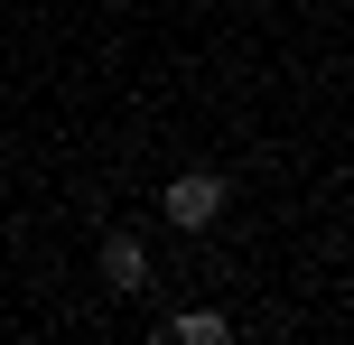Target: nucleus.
<instances>
[{
    "label": "nucleus",
    "instance_id": "1",
    "mask_svg": "<svg viewBox=\"0 0 354 345\" xmlns=\"http://www.w3.org/2000/svg\"><path fill=\"white\" fill-rule=\"evenodd\" d=\"M168 224H187V234H205L214 215H224V178H214V168H187V178H168Z\"/></svg>",
    "mask_w": 354,
    "mask_h": 345
},
{
    "label": "nucleus",
    "instance_id": "2",
    "mask_svg": "<svg viewBox=\"0 0 354 345\" xmlns=\"http://www.w3.org/2000/svg\"><path fill=\"white\" fill-rule=\"evenodd\" d=\"M103 280H112V290H149V252L131 234H103Z\"/></svg>",
    "mask_w": 354,
    "mask_h": 345
},
{
    "label": "nucleus",
    "instance_id": "3",
    "mask_svg": "<svg viewBox=\"0 0 354 345\" xmlns=\"http://www.w3.org/2000/svg\"><path fill=\"white\" fill-rule=\"evenodd\" d=\"M168 336H177V345H214V336H224V317H214V308H187Z\"/></svg>",
    "mask_w": 354,
    "mask_h": 345
}]
</instances>
